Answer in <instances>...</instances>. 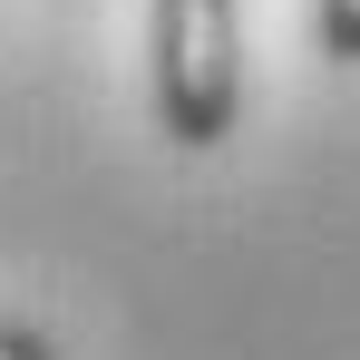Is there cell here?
I'll list each match as a JSON object with an SVG mask.
<instances>
[{"mask_svg":"<svg viewBox=\"0 0 360 360\" xmlns=\"http://www.w3.org/2000/svg\"><path fill=\"white\" fill-rule=\"evenodd\" d=\"M146 88L185 156H214L243 117V0H146Z\"/></svg>","mask_w":360,"mask_h":360,"instance_id":"6da1fadb","label":"cell"},{"mask_svg":"<svg viewBox=\"0 0 360 360\" xmlns=\"http://www.w3.org/2000/svg\"><path fill=\"white\" fill-rule=\"evenodd\" d=\"M311 30H321V59L360 68V0H321V10H311Z\"/></svg>","mask_w":360,"mask_h":360,"instance_id":"7a4b0ae2","label":"cell"},{"mask_svg":"<svg viewBox=\"0 0 360 360\" xmlns=\"http://www.w3.org/2000/svg\"><path fill=\"white\" fill-rule=\"evenodd\" d=\"M0 360H59V341L39 321H0Z\"/></svg>","mask_w":360,"mask_h":360,"instance_id":"3957f363","label":"cell"}]
</instances>
